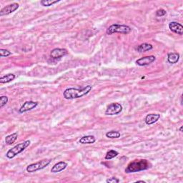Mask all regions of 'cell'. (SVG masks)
I'll return each mask as SVG.
<instances>
[{
	"label": "cell",
	"instance_id": "cell-1",
	"mask_svg": "<svg viewBox=\"0 0 183 183\" xmlns=\"http://www.w3.org/2000/svg\"><path fill=\"white\" fill-rule=\"evenodd\" d=\"M92 89V86L87 85L82 89L77 88H67L64 91L63 96L66 100H72V99H77L87 95Z\"/></svg>",
	"mask_w": 183,
	"mask_h": 183
},
{
	"label": "cell",
	"instance_id": "cell-11",
	"mask_svg": "<svg viewBox=\"0 0 183 183\" xmlns=\"http://www.w3.org/2000/svg\"><path fill=\"white\" fill-rule=\"evenodd\" d=\"M169 28L172 32L179 34V35L183 34V26L177 22H170L169 24Z\"/></svg>",
	"mask_w": 183,
	"mask_h": 183
},
{
	"label": "cell",
	"instance_id": "cell-9",
	"mask_svg": "<svg viewBox=\"0 0 183 183\" xmlns=\"http://www.w3.org/2000/svg\"><path fill=\"white\" fill-rule=\"evenodd\" d=\"M38 105L37 102H33V101H27L22 105V107L19 109V113H24L30 111L33 109L36 108Z\"/></svg>",
	"mask_w": 183,
	"mask_h": 183
},
{
	"label": "cell",
	"instance_id": "cell-8",
	"mask_svg": "<svg viewBox=\"0 0 183 183\" xmlns=\"http://www.w3.org/2000/svg\"><path fill=\"white\" fill-rule=\"evenodd\" d=\"M156 60V57L153 55H150V56H146V57H141L140 59H138L137 61H136V64L139 66H147L149 65L150 64H152V62Z\"/></svg>",
	"mask_w": 183,
	"mask_h": 183
},
{
	"label": "cell",
	"instance_id": "cell-19",
	"mask_svg": "<svg viewBox=\"0 0 183 183\" xmlns=\"http://www.w3.org/2000/svg\"><path fill=\"white\" fill-rule=\"evenodd\" d=\"M121 134L120 132L118 131H110L106 133V137L108 138H110V139H117V138L120 137Z\"/></svg>",
	"mask_w": 183,
	"mask_h": 183
},
{
	"label": "cell",
	"instance_id": "cell-24",
	"mask_svg": "<svg viewBox=\"0 0 183 183\" xmlns=\"http://www.w3.org/2000/svg\"><path fill=\"white\" fill-rule=\"evenodd\" d=\"M166 14H167L166 10H165V9H158V10H157V12H156V16L157 17L165 16Z\"/></svg>",
	"mask_w": 183,
	"mask_h": 183
},
{
	"label": "cell",
	"instance_id": "cell-21",
	"mask_svg": "<svg viewBox=\"0 0 183 183\" xmlns=\"http://www.w3.org/2000/svg\"><path fill=\"white\" fill-rule=\"evenodd\" d=\"M119 155L118 152L117 151L114 150H111L110 151H108L107 152V154L105 155V160H112L113 158H115L117 156Z\"/></svg>",
	"mask_w": 183,
	"mask_h": 183
},
{
	"label": "cell",
	"instance_id": "cell-22",
	"mask_svg": "<svg viewBox=\"0 0 183 183\" xmlns=\"http://www.w3.org/2000/svg\"><path fill=\"white\" fill-rule=\"evenodd\" d=\"M9 99L7 96H2L0 97V108H3L8 102Z\"/></svg>",
	"mask_w": 183,
	"mask_h": 183
},
{
	"label": "cell",
	"instance_id": "cell-23",
	"mask_svg": "<svg viewBox=\"0 0 183 183\" xmlns=\"http://www.w3.org/2000/svg\"><path fill=\"white\" fill-rule=\"evenodd\" d=\"M12 54L11 52H9L7 49H0V57H7L10 56Z\"/></svg>",
	"mask_w": 183,
	"mask_h": 183
},
{
	"label": "cell",
	"instance_id": "cell-17",
	"mask_svg": "<svg viewBox=\"0 0 183 183\" xmlns=\"http://www.w3.org/2000/svg\"><path fill=\"white\" fill-rule=\"evenodd\" d=\"M15 75L14 74H7V75L2 76L0 77V83L1 84H5L10 82L12 80L15 79Z\"/></svg>",
	"mask_w": 183,
	"mask_h": 183
},
{
	"label": "cell",
	"instance_id": "cell-18",
	"mask_svg": "<svg viewBox=\"0 0 183 183\" xmlns=\"http://www.w3.org/2000/svg\"><path fill=\"white\" fill-rule=\"evenodd\" d=\"M17 137H18V133L17 132H14V133H12V134L9 135H7V137H5L6 144L8 145H12L17 140Z\"/></svg>",
	"mask_w": 183,
	"mask_h": 183
},
{
	"label": "cell",
	"instance_id": "cell-2",
	"mask_svg": "<svg viewBox=\"0 0 183 183\" xmlns=\"http://www.w3.org/2000/svg\"><path fill=\"white\" fill-rule=\"evenodd\" d=\"M152 166V164L147 160H135L130 162L125 169L126 173L138 172L148 170Z\"/></svg>",
	"mask_w": 183,
	"mask_h": 183
},
{
	"label": "cell",
	"instance_id": "cell-10",
	"mask_svg": "<svg viewBox=\"0 0 183 183\" xmlns=\"http://www.w3.org/2000/svg\"><path fill=\"white\" fill-rule=\"evenodd\" d=\"M67 54V49L62 48H55L51 51L50 57L54 59H57L63 57Z\"/></svg>",
	"mask_w": 183,
	"mask_h": 183
},
{
	"label": "cell",
	"instance_id": "cell-26",
	"mask_svg": "<svg viewBox=\"0 0 183 183\" xmlns=\"http://www.w3.org/2000/svg\"><path fill=\"white\" fill-rule=\"evenodd\" d=\"M135 182H142V183H145V182L143 181V180H138V181H136Z\"/></svg>",
	"mask_w": 183,
	"mask_h": 183
},
{
	"label": "cell",
	"instance_id": "cell-4",
	"mask_svg": "<svg viewBox=\"0 0 183 183\" xmlns=\"http://www.w3.org/2000/svg\"><path fill=\"white\" fill-rule=\"evenodd\" d=\"M132 31V29L131 27L125 25V24H112L110 27H109L107 31H106V33L108 35H111L114 33H120V34H127L131 32Z\"/></svg>",
	"mask_w": 183,
	"mask_h": 183
},
{
	"label": "cell",
	"instance_id": "cell-3",
	"mask_svg": "<svg viewBox=\"0 0 183 183\" xmlns=\"http://www.w3.org/2000/svg\"><path fill=\"white\" fill-rule=\"evenodd\" d=\"M30 140H26L23 142L19 143V144H17V145L14 146L12 148V149L9 150L8 152H7L6 156L9 159H12L14 157H16L17 155L20 154L23 151L29 147L30 145Z\"/></svg>",
	"mask_w": 183,
	"mask_h": 183
},
{
	"label": "cell",
	"instance_id": "cell-13",
	"mask_svg": "<svg viewBox=\"0 0 183 183\" xmlns=\"http://www.w3.org/2000/svg\"><path fill=\"white\" fill-rule=\"evenodd\" d=\"M67 162L64 161L59 162L52 167L51 172L52 173L60 172L62 171H63V170H65L67 168Z\"/></svg>",
	"mask_w": 183,
	"mask_h": 183
},
{
	"label": "cell",
	"instance_id": "cell-14",
	"mask_svg": "<svg viewBox=\"0 0 183 183\" xmlns=\"http://www.w3.org/2000/svg\"><path fill=\"white\" fill-rule=\"evenodd\" d=\"M95 141H96V138L95 137V136L86 135V136H84V137H81L79 142L82 145H86V144H93V143L95 142Z\"/></svg>",
	"mask_w": 183,
	"mask_h": 183
},
{
	"label": "cell",
	"instance_id": "cell-16",
	"mask_svg": "<svg viewBox=\"0 0 183 183\" xmlns=\"http://www.w3.org/2000/svg\"><path fill=\"white\" fill-rule=\"evenodd\" d=\"M153 49V46L152 44L148 43H143L137 47V51L140 53L146 52L150 51Z\"/></svg>",
	"mask_w": 183,
	"mask_h": 183
},
{
	"label": "cell",
	"instance_id": "cell-7",
	"mask_svg": "<svg viewBox=\"0 0 183 183\" xmlns=\"http://www.w3.org/2000/svg\"><path fill=\"white\" fill-rule=\"evenodd\" d=\"M19 5L17 3H13L11 4H9L6 7H4V8L2 9V10L0 11V16H5L10 14L12 12H15L16 10L19 9Z\"/></svg>",
	"mask_w": 183,
	"mask_h": 183
},
{
	"label": "cell",
	"instance_id": "cell-15",
	"mask_svg": "<svg viewBox=\"0 0 183 183\" xmlns=\"http://www.w3.org/2000/svg\"><path fill=\"white\" fill-rule=\"evenodd\" d=\"M180 59V54L176 52H172L167 54V62L170 64H176Z\"/></svg>",
	"mask_w": 183,
	"mask_h": 183
},
{
	"label": "cell",
	"instance_id": "cell-5",
	"mask_svg": "<svg viewBox=\"0 0 183 183\" xmlns=\"http://www.w3.org/2000/svg\"><path fill=\"white\" fill-rule=\"evenodd\" d=\"M52 162L51 160H48V159H44L42 160H40L37 162L35 163H32V164L29 165L27 167L26 170L27 172L32 173V172H34L38 171V170H41L45 168L46 167H47L48 165L50 164Z\"/></svg>",
	"mask_w": 183,
	"mask_h": 183
},
{
	"label": "cell",
	"instance_id": "cell-27",
	"mask_svg": "<svg viewBox=\"0 0 183 183\" xmlns=\"http://www.w3.org/2000/svg\"><path fill=\"white\" fill-rule=\"evenodd\" d=\"M182 129H183V127L182 126H181V127H180V128L179 129V130H180V132H182Z\"/></svg>",
	"mask_w": 183,
	"mask_h": 183
},
{
	"label": "cell",
	"instance_id": "cell-20",
	"mask_svg": "<svg viewBox=\"0 0 183 183\" xmlns=\"http://www.w3.org/2000/svg\"><path fill=\"white\" fill-rule=\"evenodd\" d=\"M59 2H60V0H42L40 4L43 7H50L54 4L58 3Z\"/></svg>",
	"mask_w": 183,
	"mask_h": 183
},
{
	"label": "cell",
	"instance_id": "cell-12",
	"mask_svg": "<svg viewBox=\"0 0 183 183\" xmlns=\"http://www.w3.org/2000/svg\"><path fill=\"white\" fill-rule=\"evenodd\" d=\"M160 118L159 114H149L145 117V122L147 125H151L157 122Z\"/></svg>",
	"mask_w": 183,
	"mask_h": 183
},
{
	"label": "cell",
	"instance_id": "cell-25",
	"mask_svg": "<svg viewBox=\"0 0 183 183\" xmlns=\"http://www.w3.org/2000/svg\"><path fill=\"white\" fill-rule=\"evenodd\" d=\"M106 182H110V183H118L120 182V180L118 179L117 177H110L106 180Z\"/></svg>",
	"mask_w": 183,
	"mask_h": 183
},
{
	"label": "cell",
	"instance_id": "cell-6",
	"mask_svg": "<svg viewBox=\"0 0 183 183\" xmlns=\"http://www.w3.org/2000/svg\"><path fill=\"white\" fill-rule=\"evenodd\" d=\"M122 106L120 103H111L105 111L106 115H117L122 111Z\"/></svg>",
	"mask_w": 183,
	"mask_h": 183
}]
</instances>
